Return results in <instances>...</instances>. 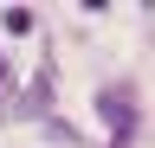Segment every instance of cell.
I'll return each mask as SVG.
<instances>
[{"instance_id":"1","label":"cell","mask_w":155,"mask_h":148,"mask_svg":"<svg viewBox=\"0 0 155 148\" xmlns=\"http://www.w3.org/2000/svg\"><path fill=\"white\" fill-rule=\"evenodd\" d=\"M97 109H104V122H110V148H129L136 142V90L129 84H104L97 90Z\"/></svg>"},{"instance_id":"2","label":"cell","mask_w":155,"mask_h":148,"mask_svg":"<svg viewBox=\"0 0 155 148\" xmlns=\"http://www.w3.org/2000/svg\"><path fill=\"white\" fill-rule=\"evenodd\" d=\"M0 20H7V32H32V20H39V13H32V7H7Z\"/></svg>"},{"instance_id":"3","label":"cell","mask_w":155,"mask_h":148,"mask_svg":"<svg viewBox=\"0 0 155 148\" xmlns=\"http://www.w3.org/2000/svg\"><path fill=\"white\" fill-rule=\"evenodd\" d=\"M0 77H7V65H0Z\"/></svg>"}]
</instances>
